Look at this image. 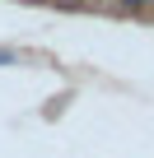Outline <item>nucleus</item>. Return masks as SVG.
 <instances>
[{"label":"nucleus","mask_w":154,"mask_h":158,"mask_svg":"<svg viewBox=\"0 0 154 158\" xmlns=\"http://www.w3.org/2000/svg\"><path fill=\"white\" fill-rule=\"evenodd\" d=\"M126 5H154V0H126Z\"/></svg>","instance_id":"nucleus-1"}]
</instances>
